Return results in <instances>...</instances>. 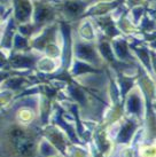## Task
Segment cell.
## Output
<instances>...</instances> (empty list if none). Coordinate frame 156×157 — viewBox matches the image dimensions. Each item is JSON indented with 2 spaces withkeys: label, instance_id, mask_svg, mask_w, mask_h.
<instances>
[{
  "label": "cell",
  "instance_id": "1",
  "mask_svg": "<svg viewBox=\"0 0 156 157\" xmlns=\"http://www.w3.org/2000/svg\"><path fill=\"white\" fill-rule=\"evenodd\" d=\"M1 118H2V113H0V123H1Z\"/></svg>",
  "mask_w": 156,
  "mask_h": 157
}]
</instances>
